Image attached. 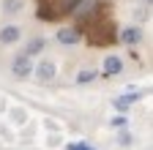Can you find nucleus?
Wrapping results in <instances>:
<instances>
[{"instance_id":"1","label":"nucleus","mask_w":153,"mask_h":150,"mask_svg":"<svg viewBox=\"0 0 153 150\" xmlns=\"http://www.w3.org/2000/svg\"><path fill=\"white\" fill-rule=\"evenodd\" d=\"M38 3V16L41 19H60V16L76 11V6L82 3V0H36Z\"/></svg>"},{"instance_id":"2","label":"nucleus","mask_w":153,"mask_h":150,"mask_svg":"<svg viewBox=\"0 0 153 150\" xmlns=\"http://www.w3.org/2000/svg\"><path fill=\"white\" fill-rule=\"evenodd\" d=\"M88 25H90L93 30L99 27V33H88V41H90V44H112V38H115L112 22H104L101 16H99L96 22H88ZM88 25H85V27H88Z\"/></svg>"},{"instance_id":"3","label":"nucleus","mask_w":153,"mask_h":150,"mask_svg":"<svg viewBox=\"0 0 153 150\" xmlns=\"http://www.w3.org/2000/svg\"><path fill=\"white\" fill-rule=\"evenodd\" d=\"M14 74H16L19 79H25V77H30V74H33V63H30L27 55H19V58L14 60Z\"/></svg>"},{"instance_id":"4","label":"nucleus","mask_w":153,"mask_h":150,"mask_svg":"<svg viewBox=\"0 0 153 150\" xmlns=\"http://www.w3.org/2000/svg\"><path fill=\"white\" fill-rule=\"evenodd\" d=\"M120 71H123V60L115 58V55H107L104 58V74L107 77H115V74H120Z\"/></svg>"},{"instance_id":"5","label":"nucleus","mask_w":153,"mask_h":150,"mask_svg":"<svg viewBox=\"0 0 153 150\" xmlns=\"http://www.w3.org/2000/svg\"><path fill=\"white\" fill-rule=\"evenodd\" d=\"M145 96V93H128V96H120V98H115V109H118V112H126L134 101H140Z\"/></svg>"},{"instance_id":"6","label":"nucleus","mask_w":153,"mask_h":150,"mask_svg":"<svg viewBox=\"0 0 153 150\" xmlns=\"http://www.w3.org/2000/svg\"><path fill=\"white\" fill-rule=\"evenodd\" d=\"M19 27L16 25H6L3 30H0V44H14V41H19Z\"/></svg>"},{"instance_id":"7","label":"nucleus","mask_w":153,"mask_h":150,"mask_svg":"<svg viewBox=\"0 0 153 150\" xmlns=\"http://www.w3.org/2000/svg\"><path fill=\"white\" fill-rule=\"evenodd\" d=\"M140 38H142V30L140 27H123L120 30V41L123 44H140Z\"/></svg>"},{"instance_id":"8","label":"nucleus","mask_w":153,"mask_h":150,"mask_svg":"<svg viewBox=\"0 0 153 150\" xmlns=\"http://www.w3.org/2000/svg\"><path fill=\"white\" fill-rule=\"evenodd\" d=\"M33 71L38 74V79H44V82H49V79L55 77V63L44 60V63H38V68H33Z\"/></svg>"},{"instance_id":"9","label":"nucleus","mask_w":153,"mask_h":150,"mask_svg":"<svg viewBox=\"0 0 153 150\" xmlns=\"http://www.w3.org/2000/svg\"><path fill=\"white\" fill-rule=\"evenodd\" d=\"M57 41H60V44H76V41H79V33H74V30H60V33H57Z\"/></svg>"},{"instance_id":"10","label":"nucleus","mask_w":153,"mask_h":150,"mask_svg":"<svg viewBox=\"0 0 153 150\" xmlns=\"http://www.w3.org/2000/svg\"><path fill=\"white\" fill-rule=\"evenodd\" d=\"M41 49H44V38H33V41L27 44V52H25V55L30 58V55H38Z\"/></svg>"},{"instance_id":"11","label":"nucleus","mask_w":153,"mask_h":150,"mask_svg":"<svg viewBox=\"0 0 153 150\" xmlns=\"http://www.w3.org/2000/svg\"><path fill=\"white\" fill-rule=\"evenodd\" d=\"M3 8H6V14H14V11H19V8H22V3H19V0H6V3H3Z\"/></svg>"},{"instance_id":"12","label":"nucleus","mask_w":153,"mask_h":150,"mask_svg":"<svg viewBox=\"0 0 153 150\" xmlns=\"http://www.w3.org/2000/svg\"><path fill=\"white\" fill-rule=\"evenodd\" d=\"M90 79H96V71H82L79 77H76V82H79V85H82V82H90Z\"/></svg>"},{"instance_id":"13","label":"nucleus","mask_w":153,"mask_h":150,"mask_svg":"<svg viewBox=\"0 0 153 150\" xmlns=\"http://www.w3.org/2000/svg\"><path fill=\"white\" fill-rule=\"evenodd\" d=\"M118 142L120 145H131V134H128V131H120V134H118Z\"/></svg>"},{"instance_id":"14","label":"nucleus","mask_w":153,"mask_h":150,"mask_svg":"<svg viewBox=\"0 0 153 150\" xmlns=\"http://www.w3.org/2000/svg\"><path fill=\"white\" fill-rule=\"evenodd\" d=\"M68 150H96V147H90L85 142H74V145H68Z\"/></svg>"},{"instance_id":"15","label":"nucleus","mask_w":153,"mask_h":150,"mask_svg":"<svg viewBox=\"0 0 153 150\" xmlns=\"http://www.w3.org/2000/svg\"><path fill=\"white\" fill-rule=\"evenodd\" d=\"M112 126H126V117H123V115H120V117H115V120H112Z\"/></svg>"}]
</instances>
